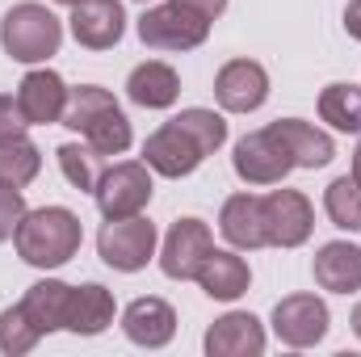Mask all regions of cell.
Here are the masks:
<instances>
[{"label":"cell","instance_id":"obj_18","mask_svg":"<svg viewBox=\"0 0 361 357\" xmlns=\"http://www.w3.org/2000/svg\"><path fill=\"white\" fill-rule=\"evenodd\" d=\"M269 131L290 147L294 169H324V164H332V156H336L332 135H324L319 126H311V122H302V118H277V122H269Z\"/></svg>","mask_w":361,"mask_h":357},{"label":"cell","instance_id":"obj_10","mask_svg":"<svg viewBox=\"0 0 361 357\" xmlns=\"http://www.w3.org/2000/svg\"><path fill=\"white\" fill-rule=\"evenodd\" d=\"M210 248H214V236H210V227H206L202 219H177V223L169 227V236H164V248H160V269H164V277H173V282H193L197 269H202V261L210 257Z\"/></svg>","mask_w":361,"mask_h":357},{"label":"cell","instance_id":"obj_7","mask_svg":"<svg viewBox=\"0 0 361 357\" xmlns=\"http://www.w3.org/2000/svg\"><path fill=\"white\" fill-rule=\"evenodd\" d=\"M231 169H235V177L248 181V185H281L286 173L294 169V156H290V147L265 126V131H252V135H244L235 143Z\"/></svg>","mask_w":361,"mask_h":357},{"label":"cell","instance_id":"obj_2","mask_svg":"<svg viewBox=\"0 0 361 357\" xmlns=\"http://www.w3.org/2000/svg\"><path fill=\"white\" fill-rule=\"evenodd\" d=\"M63 126L80 131L105 160H109V156H122V152L130 147V122H126L122 105L114 101V92L97 89V85H80V89L68 92Z\"/></svg>","mask_w":361,"mask_h":357},{"label":"cell","instance_id":"obj_29","mask_svg":"<svg viewBox=\"0 0 361 357\" xmlns=\"http://www.w3.org/2000/svg\"><path fill=\"white\" fill-rule=\"evenodd\" d=\"M42 337H38V328L25 320V311H21V303L17 307H4L0 311V353H8V357H21V353H30L34 345H38Z\"/></svg>","mask_w":361,"mask_h":357},{"label":"cell","instance_id":"obj_15","mask_svg":"<svg viewBox=\"0 0 361 357\" xmlns=\"http://www.w3.org/2000/svg\"><path fill=\"white\" fill-rule=\"evenodd\" d=\"M126 34V13L118 0H80L72 8V38L89 51H109Z\"/></svg>","mask_w":361,"mask_h":357},{"label":"cell","instance_id":"obj_12","mask_svg":"<svg viewBox=\"0 0 361 357\" xmlns=\"http://www.w3.org/2000/svg\"><path fill=\"white\" fill-rule=\"evenodd\" d=\"M214 97L227 114H252L269 97V72L257 59H231L214 76Z\"/></svg>","mask_w":361,"mask_h":357},{"label":"cell","instance_id":"obj_9","mask_svg":"<svg viewBox=\"0 0 361 357\" xmlns=\"http://www.w3.org/2000/svg\"><path fill=\"white\" fill-rule=\"evenodd\" d=\"M265 206V231H269V248H298L311 240L315 227V210L307 202V193L298 189H273L261 198Z\"/></svg>","mask_w":361,"mask_h":357},{"label":"cell","instance_id":"obj_27","mask_svg":"<svg viewBox=\"0 0 361 357\" xmlns=\"http://www.w3.org/2000/svg\"><path fill=\"white\" fill-rule=\"evenodd\" d=\"M324 210L341 231H361V185L353 177H336L324 189Z\"/></svg>","mask_w":361,"mask_h":357},{"label":"cell","instance_id":"obj_17","mask_svg":"<svg viewBox=\"0 0 361 357\" xmlns=\"http://www.w3.org/2000/svg\"><path fill=\"white\" fill-rule=\"evenodd\" d=\"M210 357H261L265 353V328L252 311H227L206 332Z\"/></svg>","mask_w":361,"mask_h":357},{"label":"cell","instance_id":"obj_13","mask_svg":"<svg viewBox=\"0 0 361 357\" xmlns=\"http://www.w3.org/2000/svg\"><path fill=\"white\" fill-rule=\"evenodd\" d=\"M68 85L59 72L51 68H34L21 76L17 85V109L25 118V126H51V122H63V109H68Z\"/></svg>","mask_w":361,"mask_h":357},{"label":"cell","instance_id":"obj_28","mask_svg":"<svg viewBox=\"0 0 361 357\" xmlns=\"http://www.w3.org/2000/svg\"><path fill=\"white\" fill-rule=\"evenodd\" d=\"M173 122H180V126L197 139V147H202L206 156H214V152L227 143V122H223V114H214V109L193 105V109H180Z\"/></svg>","mask_w":361,"mask_h":357},{"label":"cell","instance_id":"obj_11","mask_svg":"<svg viewBox=\"0 0 361 357\" xmlns=\"http://www.w3.org/2000/svg\"><path fill=\"white\" fill-rule=\"evenodd\" d=\"M206 160V152L197 147V139L180 126V122H164L160 131H152L147 135V143H143V164L152 169V173H160V177H189L197 164Z\"/></svg>","mask_w":361,"mask_h":357},{"label":"cell","instance_id":"obj_20","mask_svg":"<svg viewBox=\"0 0 361 357\" xmlns=\"http://www.w3.org/2000/svg\"><path fill=\"white\" fill-rule=\"evenodd\" d=\"M68 307H72V286H68V282H55V277L34 282V286L25 290V298H21V311H25V320L38 328V337L68 328Z\"/></svg>","mask_w":361,"mask_h":357},{"label":"cell","instance_id":"obj_32","mask_svg":"<svg viewBox=\"0 0 361 357\" xmlns=\"http://www.w3.org/2000/svg\"><path fill=\"white\" fill-rule=\"evenodd\" d=\"M177 4L193 8V13H197V17H206V21H214V17L227 8V0H177Z\"/></svg>","mask_w":361,"mask_h":357},{"label":"cell","instance_id":"obj_36","mask_svg":"<svg viewBox=\"0 0 361 357\" xmlns=\"http://www.w3.org/2000/svg\"><path fill=\"white\" fill-rule=\"evenodd\" d=\"M55 4H68V8H76V4H80V0H55Z\"/></svg>","mask_w":361,"mask_h":357},{"label":"cell","instance_id":"obj_3","mask_svg":"<svg viewBox=\"0 0 361 357\" xmlns=\"http://www.w3.org/2000/svg\"><path fill=\"white\" fill-rule=\"evenodd\" d=\"M59 42H63V25L47 4H34V0L13 4L0 21V47L17 63H42L59 51Z\"/></svg>","mask_w":361,"mask_h":357},{"label":"cell","instance_id":"obj_8","mask_svg":"<svg viewBox=\"0 0 361 357\" xmlns=\"http://www.w3.org/2000/svg\"><path fill=\"white\" fill-rule=\"evenodd\" d=\"M328 303L315 294H286L273 307V332L290 349H311L328 337Z\"/></svg>","mask_w":361,"mask_h":357},{"label":"cell","instance_id":"obj_34","mask_svg":"<svg viewBox=\"0 0 361 357\" xmlns=\"http://www.w3.org/2000/svg\"><path fill=\"white\" fill-rule=\"evenodd\" d=\"M353 181L361 185V143H357V152H353Z\"/></svg>","mask_w":361,"mask_h":357},{"label":"cell","instance_id":"obj_30","mask_svg":"<svg viewBox=\"0 0 361 357\" xmlns=\"http://www.w3.org/2000/svg\"><path fill=\"white\" fill-rule=\"evenodd\" d=\"M21 219H25V198H21V189L0 181V244L13 240V231H17Z\"/></svg>","mask_w":361,"mask_h":357},{"label":"cell","instance_id":"obj_37","mask_svg":"<svg viewBox=\"0 0 361 357\" xmlns=\"http://www.w3.org/2000/svg\"><path fill=\"white\" fill-rule=\"evenodd\" d=\"M139 4H147V0H139Z\"/></svg>","mask_w":361,"mask_h":357},{"label":"cell","instance_id":"obj_23","mask_svg":"<svg viewBox=\"0 0 361 357\" xmlns=\"http://www.w3.org/2000/svg\"><path fill=\"white\" fill-rule=\"evenodd\" d=\"M126 97H130L135 105H143V109H169V105L180 97V80H177V72H173L169 63L147 59V63H139V68L130 72Z\"/></svg>","mask_w":361,"mask_h":357},{"label":"cell","instance_id":"obj_25","mask_svg":"<svg viewBox=\"0 0 361 357\" xmlns=\"http://www.w3.org/2000/svg\"><path fill=\"white\" fill-rule=\"evenodd\" d=\"M319 118L332 131L361 135V85H328L319 92Z\"/></svg>","mask_w":361,"mask_h":357},{"label":"cell","instance_id":"obj_26","mask_svg":"<svg viewBox=\"0 0 361 357\" xmlns=\"http://www.w3.org/2000/svg\"><path fill=\"white\" fill-rule=\"evenodd\" d=\"M55 156H59V169H63L68 185H76L80 193H92L97 189V181L105 173V156L92 147L89 139L85 143H59Z\"/></svg>","mask_w":361,"mask_h":357},{"label":"cell","instance_id":"obj_16","mask_svg":"<svg viewBox=\"0 0 361 357\" xmlns=\"http://www.w3.org/2000/svg\"><path fill=\"white\" fill-rule=\"evenodd\" d=\"M122 332H126V341H135L143 349H164L177 337V311L164 298H156V294L135 298L122 311Z\"/></svg>","mask_w":361,"mask_h":357},{"label":"cell","instance_id":"obj_22","mask_svg":"<svg viewBox=\"0 0 361 357\" xmlns=\"http://www.w3.org/2000/svg\"><path fill=\"white\" fill-rule=\"evenodd\" d=\"M114 324V294L97 282L72 286V307H68V332L76 337H101Z\"/></svg>","mask_w":361,"mask_h":357},{"label":"cell","instance_id":"obj_1","mask_svg":"<svg viewBox=\"0 0 361 357\" xmlns=\"http://www.w3.org/2000/svg\"><path fill=\"white\" fill-rule=\"evenodd\" d=\"M80 219L68 206H42V210H25V219L13 231L17 257L34 269H59L80 253Z\"/></svg>","mask_w":361,"mask_h":357},{"label":"cell","instance_id":"obj_35","mask_svg":"<svg viewBox=\"0 0 361 357\" xmlns=\"http://www.w3.org/2000/svg\"><path fill=\"white\" fill-rule=\"evenodd\" d=\"M353 332H357V341H361V303L353 307Z\"/></svg>","mask_w":361,"mask_h":357},{"label":"cell","instance_id":"obj_6","mask_svg":"<svg viewBox=\"0 0 361 357\" xmlns=\"http://www.w3.org/2000/svg\"><path fill=\"white\" fill-rule=\"evenodd\" d=\"M152 193H156V185H152V173H147L143 160L109 164L101 173V181H97V189H92L97 210L105 219H130V214H139L152 202Z\"/></svg>","mask_w":361,"mask_h":357},{"label":"cell","instance_id":"obj_19","mask_svg":"<svg viewBox=\"0 0 361 357\" xmlns=\"http://www.w3.org/2000/svg\"><path fill=\"white\" fill-rule=\"evenodd\" d=\"M193 282H197L210 298H219V303H235L240 294H248L252 273H248V261H244V257L223 253V248H210V257L202 261V269H197Z\"/></svg>","mask_w":361,"mask_h":357},{"label":"cell","instance_id":"obj_31","mask_svg":"<svg viewBox=\"0 0 361 357\" xmlns=\"http://www.w3.org/2000/svg\"><path fill=\"white\" fill-rule=\"evenodd\" d=\"M21 131H25V118H21V109H17V97H4V92H0V139L21 135Z\"/></svg>","mask_w":361,"mask_h":357},{"label":"cell","instance_id":"obj_4","mask_svg":"<svg viewBox=\"0 0 361 357\" xmlns=\"http://www.w3.org/2000/svg\"><path fill=\"white\" fill-rule=\"evenodd\" d=\"M156 223L143 219V214H130V219H105L101 236H97V253L101 261L118 273H139L147 269V261L156 257Z\"/></svg>","mask_w":361,"mask_h":357},{"label":"cell","instance_id":"obj_5","mask_svg":"<svg viewBox=\"0 0 361 357\" xmlns=\"http://www.w3.org/2000/svg\"><path fill=\"white\" fill-rule=\"evenodd\" d=\"M206 34H210V21L177 0L143 8V17H139V38L152 51H193L206 42Z\"/></svg>","mask_w":361,"mask_h":357},{"label":"cell","instance_id":"obj_21","mask_svg":"<svg viewBox=\"0 0 361 357\" xmlns=\"http://www.w3.org/2000/svg\"><path fill=\"white\" fill-rule=\"evenodd\" d=\"M315 282L332 294H353L361 290V248L357 244H345V240H332L315 253Z\"/></svg>","mask_w":361,"mask_h":357},{"label":"cell","instance_id":"obj_24","mask_svg":"<svg viewBox=\"0 0 361 357\" xmlns=\"http://www.w3.org/2000/svg\"><path fill=\"white\" fill-rule=\"evenodd\" d=\"M38 169H42V152H38V143L25 139V131L0 139V181L4 185L25 189L30 181L38 177Z\"/></svg>","mask_w":361,"mask_h":357},{"label":"cell","instance_id":"obj_14","mask_svg":"<svg viewBox=\"0 0 361 357\" xmlns=\"http://www.w3.org/2000/svg\"><path fill=\"white\" fill-rule=\"evenodd\" d=\"M219 231L231 248L252 253V248H269V231H265V206L257 193H231L219 210Z\"/></svg>","mask_w":361,"mask_h":357},{"label":"cell","instance_id":"obj_33","mask_svg":"<svg viewBox=\"0 0 361 357\" xmlns=\"http://www.w3.org/2000/svg\"><path fill=\"white\" fill-rule=\"evenodd\" d=\"M345 30H349V38L361 42V0H349V8H345Z\"/></svg>","mask_w":361,"mask_h":357}]
</instances>
